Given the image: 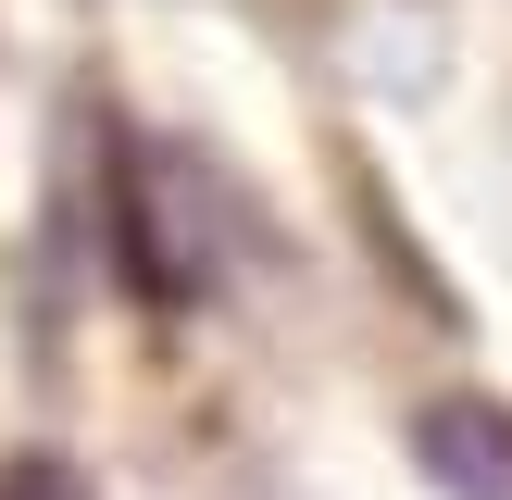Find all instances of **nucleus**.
<instances>
[{"instance_id":"nucleus-1","label":"nucleus","mask_w":512,"mask_h":500,"mask_svg":"<svg viewBox=\"0 0 512 500\" xmlns=\"http://www.w3.org/2000/svg\"><path fill=\"white\" fill-rule=\"evenodd\" d=\"M413 450H425V475H438L450 500H512V425L475 413V400H438V413L413 425Z\"/></svg>"},{"instance_id":"nucleus-2","label":"nucleus","mask_w":512,"mask_h":500,"mask_svg":"<svg viewBox=\"0 0 512 500\" xmlns=\"http://www.w3.org/2000/svg\"><path fill=\"white\" fill-rule=\"evenodd\" d=\"M0 500H88V475H75L63 450H13V463H0Z\"/></svg>"}]
</instances>
